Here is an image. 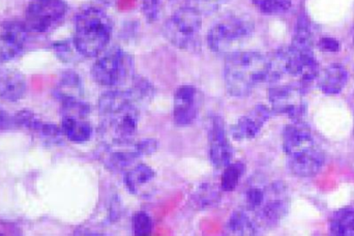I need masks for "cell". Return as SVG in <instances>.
<instances>
[{
  "label": "cell",
  "instance_id": "8",
  "mask_svg": "<svg viewBox=\"0 0 354 236\" xmlns=\"http://www.w3.org/2000/svg\"><path fill=\"white\" fill-rule=\"evenodd\" d=\"M304 89L299 85H281L268 91L272 111L288 116L292 121L303 120L307 112Z\"/></svg>",
  "mask_w": 354,
  "mask_h": 236
},
{
  "label": "cell",
  "instance_id": "19",
  "mask_svg": "<svg viewBox=\"0 0 354 236\" xmlns=\"http://www.w3.org/2000/svg\"><path fill=\"white\" fill-rule=\"evenodd\" d=\"M27 83L24 75L17 70H0V99L3 101L18 102L26 93Z\"/></svg>",
  "mask_w": 354,
  "mask_h": 236
},
{
  "label": "cell",
  "instance_id": "1",
  "mask_svg": "<svg viewBox=\"0 0 354 236\" xmlns=\"http://www.w3.org/2000/svg\"><path fill=\"white\" fill-rule=\"evenodd\" d=\"M283 73L278 53L268 56L261 52L237 50L227 54L225 60V89L231 97L245 98L261 83L279 80Z\"/></svg>",
  "mask_w": 354,
  "mask_h": 236
},
{
  "label": "cell",
  "instance_id": "15",
  "mask_svg": "<svg viewBox=\"0 0 354 236\" xmlns=\"http://www.w3.org/2000/svg\"><path fill=\"white\" fill-rule=\"evenodd\" d=\"M286 158L287 167L291 174L301 179L315 176L326 164V156L317 145Z\"/></svg>",
  "mask_w": 354,
  "mask_h": 236
},
{
  "label": "cell",
  "instance_id": "14",
  "mask_svg": "<svg viewBox=\"0 0 354 236\" xmlns=\"http://www.w3.org/2000/svg\"><path fill=\"white\" fill-rule=\"evenodd\" d=\"M272 109L268 106L256 105L231 127V135L236 141H251L255 139L263 129L266 123L272 118Z\"/></svg>",
  "mask_w": 354,
  "mask_h": 236
},
{
  "label": "cell",
  "instance_id": "34",
  "mask_svg": "<svg viewBox=\"0 0 354 236\" xmlns=\"http://www.w3.org/2000/svg\"><path fill=\"white\" fill-rule=\"evenodd\" d=\"M317 47L319 50L328 53H337L342 49V44L339 39H335L333 37H322L318 41Z\"/></svg>",
  "mask_w": 354,
  "mask_h": 236
},
{
  "label": "cell",
  "instance_id": "33",
  "mask_svg": "<svg viewBox=\"0 0 354 236\" xmlns=\"http://www.w3.org/2000/svg\"><path fill=\"white\" fill-rule=\"evenodd\" d=\"M158 148H159V142L153 138L141 140L134 146V149L140 154V156H151L157 152Z\"/></svg>",
  "mask_w": 354,
  "mask_h": 236
},
{
  "label": "cell",
  "instance_id": "7",
  "mask_svg": "<svg viewBox=\"0 0 354 236\" xmlns=\"http://www.w3.org/2000/svg\"><path fill=\"white\" fill-rule=\"evenodd\" d=\"M68 10L64 0H31L25 12V26L29 33H47L66 17Z\"/></svg>",
  "mask_w": 354,
  "mask_h": 236
},
{
  "label": "cell",
  "instance_id": "13",
  "mask_svg": "<svg viewBox=\"0 0 354 236\" xmlns=\"http://www.w3.org/2000/svg\"><path fill=\"white\" fill-rule=\"evenodd\" d=\"M28 29L20 21H6L0 29V62H6L19 57L24 50Z\"/></svg>",
  "mask_w": 354,
  "mask_h": 236
},
{
  "label": "cell",
  "instance_id": "3",
  "mask_svg": "<svg viewBox=\"0 0 354 236\" xmlns=\"http://www.w3.org/2000/svg\"><path fill=\"white\" fill-rule=\"evenodd\" d=\"M113 23L109 15L100 8L89 6L81 10L75 19L73 43L79 55L97 58L111 41Z\"/></svg>",
  "mask_w": 354,
  "mask_h": 236
},
{
  "label": "cell",
  "instance_id": "9",
  "mask_svg": "<svg viewBox=\"0 0 354 236\" xmlns=\"http://www.w3.org/2000/svg\"><path fill=\"white\" fill-rule=\"evenodd\" d=\"M284 73L297 77L303 82H311L317 79L320 69L313 50H301L289 46L279 51Z\"/></svg>",
  "mask_w": 354,
  "mask_h": 236
},
{
  "label": "cell",
  "instance_id": "35",
  "mask_svg": "<svg viewBox=\"0 0 354 236\" xmlns=\"http://www.w3.org/2000/svg\"><path fill=\"white\" fill-rule=\"evenodd\" d=\"M6 118H8V116H6L4 110L0 107V125H4V123H6Z\"/></svg>",
  "mask_w": 354,
  "mask_h": 236
},
{
  "label": "cell",
  "instance_id": "11",
  "mask_svg": "<svg viewBox=\"0 0 354 236\" xmlns=\"http://www.w3.org/2000/svg\"><path fill=\"white\" fill-rule=\"evenodd\" d=\"M208 150L214 168L223 170L232 163L233 148L227 135L224 120L220 116H212L208 122Z\"/></svg>",
  "mask_w": 354,
  "mask_h": 236
},
{
  "label": "cell",
  "instance_id": "10",
  "mask_svg": "<svg viewBox=\"0 0 354 236\" xmlns=\"http://www.w3.org/2000/svg\"><path fill=\"white\" fill-rule=\"evenodd\" d=\"M289 212V200L286 187L282 183H272L268 185L266 201L255 214L258 224L272 227L282 222Z\"/></svg>",
  "mask_w": 354,
  "mask_h": 236
},
{
  "label": "cell",
  "instance_id": "4",
  "mask_svg": "<svg viewBox=\"0 0 354 236\" xmlns=\"http://www.w3.org/2000/svg\"><path fill=\"white\" fill-rule=\"evenodd\" d=\"M255 31V24L249 17H225L214 23L206 35L208 48L216 53H231L237 51L247 43Z\"/></svg>",
  "mask_w": 354,
  "mask_h": 236
},
{
  "label": "cell",
  "instance_id": "27",
  "mask_svg": "<svg viewBox=\"0 0 354 236\" xmlns=\"http://www.w3.org/2000/svg\"><path fill=\"white\" fill-rule=\"evenodd\" d=\"M268 193V185L254 183L250 185L245 194V210L250 214L255 215L266 201Z\"/></svg>",
  "mask_w": 354,
  "mask_h": 236
},
{
  "label": "cell",
  "instance_id": "21",
  "mask_svg": "<svg viewBox=\"0 0 354 236\" xmlns=\"http://www.w3.org/2000/svg\"><path fill=\"white\" fill-rule=\"evenodd\" d=\"M54 96L60 103L72 100H82L83 85L80 77L74 71H66L54 89Z\"/></svg>",
  "mask_w": 354,
  "mask_h": 236
},
{
  "label": "cell",
  "instance_id": "18",
  "mask_svg": "<svg viewBox=\"0 0 354 236\" xmlns=\"http://www.w3.org/2000/svg\"><path fill=\"white\" fill-rule=\"evenodd\" d=\"M318 89L328 96L342 93L349 80V73L342 64H332L320 70L317 79Z\"/></svg>",
  "mask_w": 354,
  "mask_h": 236
},
{
  "label": "cell",
  "instance_id": "17",
  "mask_svg": "<svg viewBox=\"0 0 354 236\" xmlns=\"http://www.w3.org/2000/svg\"><path fill=\"white\" fill-rule=\"evenodd\" d=\"M155 170L147 164L137 163L124 173V181L128 191L136 196H147L153 191L155 183Z\"/></svg>",
  "mask_w": 354,
  "mask_h": 236
},
{
  "label": "cell",
  "instance_id": "6",
  "mask_svg": "<svg viewBox=\"0 0 354 236\" xmlns=\"http://www.w3.org/2000/svg\"><path fill=\"white\" fill-rule=\"evenodd\" d=\"M202 16L189 6L179 8L164 23V37L183 51H194L199 46Z\"/></svg>",
  "mask_w": 354,
  "mask_h": 236
},
{
  "label": "cell",
  "instance_id": "36",
  "mask_svg": "<svg viewBox=\"0 0 354 236\" xmlns=\"http://www.w3.org/2000/svg\"><path fill=\"white\" fill-rule=\"evenodd\" d=\"M102 1L105 2V3L111 4L112 2L115 1V0H102Z\"/></svg>",
  "mask_w": 354,
  "mask_h": 236
},
{
  "label": "cell",
  "instance_id": "31",
  "mask_svg": "<svg viewBox=\"0 0 354 236\" xmlns=\"http://www.w3.org/2000/svg\"><path fill=\"white\" fill-rule=\"evenodd\" d=\"M141 10L147 22L156 23L163 15V2L162 0H142Z\"/></svg>",
  "mask_w": 354,
  "mask_h": 236
},
{
  "label": "cell",
  "instance_id": "5",
  "mask_svg": "<svg viewBox=\"0 0 354 236\" xmlns=\"http://www.w3.org/2000/svg\"><path fill=\"white\" fill-rule=\"evenodd\" d=\"M93 80L105 87H120L134 78V60L122 48H107L91 68Z\"/></svg>",
  "mask_w": 354,
  "mask_h": 236
},
{
  "label": "cell",
  "instance_id": "32",
  "mask_svg": "<svg viewBox=\"0 0 354 236\" xmlns=\"http://www.w3.org/2000/svg\"><path fill=\"white\" fill-rule=\"evenodd\" d=\"M53 49L59 60L64 62H72L74 50H76V48H75L73 42L72 45H70L68 42H57V43L54 44Z\"/></svg>",
  "mask_w": 354,
  "mask_h": 236
},
{
  "label": "cell",
  "instance_id": "23",
  "mask_svg": "<svg viewBox=\"0 0 354 236\" xmlns=\"http://www.w3.org/2000/svg\"><path fill=\"white\" fill-rule=\"evenodd\" d=\"M222 189L216 185L203 183L200 185L191 196V202L195 208L200 210H212L220 206Z\"/></svg>",
  "mask_w": 354,
  "mask_h": 236
},
{
  "label": "cell",
  "instance_id": "24",
  "mask_svg": "<svg viewBox=\"0 0 354 236\" xmlns=\"http://www.w3.org/2000/svg\"><path fill=\"white\" fill-rule=\"evenodd\" d=\"M328 230L333 235L354 236V206L336 210L330 217Z\"/></svg>",
  "mask_w": 354,
  "mask_h": 236
},
{
  "label": "cell",
  "instance_id": "20",
  "mask_svg": "<svg viewBox=\"0 0 354 236\" xmlns=\"http://www.w3.org/2000/svg\"><path fill=\"white\" fill-rule=\"evenodd\" d=\"M62 133L73 143L83 144L91 140L93 129L85 116H62Z\"/></svg>",
  "mask_w": 354,
  "mask_h": 236
},
{
  "label": "cell",
  "instance_id": "25",
  "mask_svg": "<svg viewBox=\"0 0 354 236\" xmlns=\"http://www.w3.org/2000/svg\"><path fill=\"white\" fill-rule=\"evenodd\" d=\"M106 167L113 172H122L132 168L141 158L136 150H114L109 152L104 156Z\"/></svg>",
  "mask_w": 354,
  "mask_h": 236
},
{
  "label": "cell",
  "instance_id": "2",
  "mask_svg": "<svg viewBox=\"0 0 354 236\" xmlns=\"http://www.w3.org/2000/svg\"><path fill=\"white\" fill-rule=\"evenodd\" d=\"M100 134L106 145L129 146L138 131L139 105L130 89H111L99 100Z\"/></svg>",
  "mask_w": 354,
  "mask_h": 236
},
{
  "label": "cell",
  "instance_id": "26",
  "mask_svg": "<svg viewBox=\"0 0 354 236\" xmlns=\"http://www.w3.org/2000/svg\"><path fill=\"white\" fill-rule=\"evenodd\" d=\"M245 173V166L243 163H230L223 169L221 177V189L224 192H232L239 187L243 174Z\"/></svg>",
  "mask_w": 354,
  "mask_h": 236
},
{
  "label": "cell",
  "instance_id": "12",
  "mask_svg": "<svg viewBox=\"0 0 354 236\" xmlns=\"http://www.w3.org/2000/svg\"><path fill=\"white\" fill-rule=\"evenodd\" d=\"M201 105V91L194 85H181L174 97V123L177 127H189L198 118Z\"/></svg>",
  "mask_w": 354,
  "mask_h": 236
},
{
  "label": "cell",
  "instance_id": "30",
  "mask_svg": "<svg viewBox=\"0 0 354 236\" xmlns=\"http://www.w3.org/2000/svg\"><path fill=\"white\" fill-rule=\"evenodd\" d=\"M133 233L135 235L147 236L153 230V221L147 212H137L132 219Z\"/></svg>",
  "mask_w": 354,
  "mask_h": 236
},
{
  "label": "cell",
  "instance_id": "29",
  "mask_svg": "<svg viewBox=\"0 0 354 236\" xmlns=\"http://www.w3.org/2000/svg\"><path fill=\"white\" fill-rule=\"evenodd\" d=\"M230 0H187V6L201 16H209L220 10Z\"/></svg>",
  "mask_w": 354,
  "mask_h": 236
},
{
  "label": "cell",
  "instance_id": "28",
  "mask_svg": "<svg viewBox=\"0 0 354 236\" xmlns=\"http://www.w3.org/2000/svg\"><path fill=\"white\" fill-rule=\"evenodd\" d=\"M256 10L266 16H281L292 8L291 0H251Z\"/></svg>",
  "mask_w": 354,
  "mask_h": 236
},
{
  "label": "cell",
  "instance_id": "16",
  "mask_svg": "<svg viewBox=\"0 0 354 236\" xmlns=\"http://www.w3.org/2000/svg\"><path fill=\"white\" fill-rule=\"evenodd\" d=\"M317 145L312 135L311 129L303 120L292 121L283 131V149L285 154H297Z\"/></svg>",
  "mask_w": 354,
  "mask_h": 236
},
{
  "label": "cell",
  "instance_id": "22",
  "mask_svg": "<svg viewBox=\"0 0 354 236\" xmlns=\"http://www.w3.org/2000/svg\"><path fill=\"white\" fill-rule=\"evenodd\" d=\"M226 231L231 235H257L259 224L247 210H234L226 224Z\"/></svg>",
  "mask_w": 354,
  "mask_h": 236
}]
</instances>
